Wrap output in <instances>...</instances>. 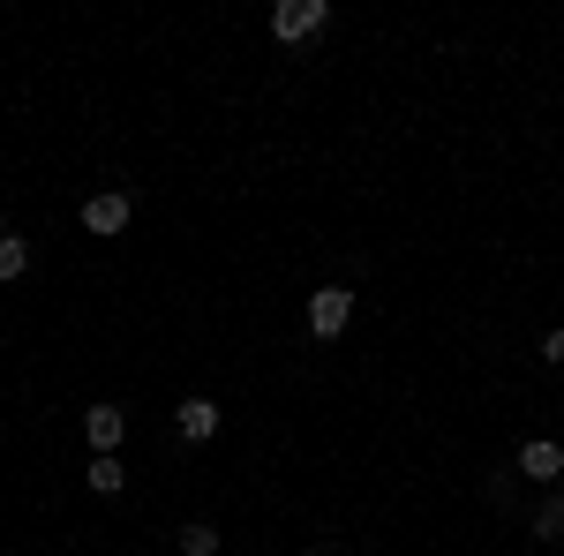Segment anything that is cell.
<instances>
[{
  "label": "cell",
  "mask_w": 564,
  "mask_h": 556,
  "mask_svg": "<svg viewBox=\"0 0 564 556\" xmlns=\"http://www.w3.org/2000/svg\"><path fill=\"white\" fill-rule=\"evenodd\" d=\"M324 23H332V0H279V8H271V39H308V31H324Z\"/></svg>",
  "instance_id": "cell-1"
},
{
  "label": "cell",
  "mask_w": 564,
  "mask_h": 556,
  "mask_svg": "<svg viewBox=\"0 0 564 556\" xmlns=\"http://www.w3.org/2000/svg\"><path fill=\"white\" fill-rule=\"evenodd\" d=\"M347 316H354L347 286H316V294H308V331H316V339H339V331H347Z\"/></svg>",
  "instance_id": "cell-2"
},
{
  "label": "cell",
  "mask_w": 564,
  "mask_h": 556,
  "mask_svg": "<svg viewBox=\"0 0 564 556\" xmlns=\"http://www.w3.org/2000/svg\"><path fill=\"white\" fill-rule=\"evenodd\" d=\"M121 226H129V196H121V188H98V196H84V233L113 241Z\"/></svg>",
  "instance_id": "cell-3"
},
{
  "label": "cell",
  "mask_w": 564,
  "mask_h": 556,
  "mask_svg": "<svg viewBox=\"0 0 564 556\" xmlns=\"http://www.w3.org/2000/svg\"><path fill=\"white\" fill-rule=\"evenodd\" d=\"M121 436H129V414H121V406H106V399H98V406H84V444L98 451V459H106Z\"/></svg>",
  "instance_id": "cell-4"
},
{
  "label": "cell",
  "mask_w": 564,
  "mask_h": 556,
  "mask_svg": "<svg viewBox=\"0 0 564 556\" xmlns=\"http://www.w3.org/2000/svg\"><path fill=\"white\" fill-rule=\"evenodd\" d=\"M174 436H181V444H212V436H218V406H212V399H181V406H174Z\"/></svg>",
  "instance_id": "cell-5"
},
{
  "label": "cell",
  "mask_w": 564,
  "mask_h": 556,
  "mask_svg": "<svg viewBox=\"0 0 564 556\" xmlns=\"http://www.w3.org/2000/svg\"><path fill=\"white\" fill-rule=\"evenodd\" d=\"M520 473H527V481H557V473H564V444H550V436L520 444Z\"/></svg>",
  "instance_id": "cell-6"
},
{
  "label": "cell",
  "mask_w": 564,
  "mask_h": 556,
  "mask_svg": "<svg viewBox=\"0 0 564 556\" xmlns=\"http://www.w3.org/2000/svg\"><path fill=\"white\" fill-rule=\"evenodd\" d=\"M84 481H90V497H121V489H129V473H121V459H113V451H106V459H90Z\"/></svg>",
  "instance_id": "cell-7"
},
{
  "label": "cell",
  "mask_w": 564,
  "mask_h": 556,
  "mask_svg": "<svg viewBox=\"0 0 564 556\" xmlns=\"http://www.w3.org/2000/svg\"><path fill=\"white\" fill-rule=\"evenodd\" d=\"M23 271H31V241H23V233H0V286L23 279Z\"/></svg>",
  "instance_id": "cell-8"
},
{
  "label": "cell",
  "mask_w": 564,
  "mask_h": 556,
  "mask_svg": "<svg viewBox=\"0 0 564 556\" xmlns=\"http://www.w3.org/2000/svg\"><path fill=\"white\" fill-rule=\"evenodd\" d=\"M226 549V542H218V526H204V519H196V526H181V556H218Z\"/></svg>",
  "instance_id": "cell-9"
},
{
  "label": "cell",
  "mask_w": 564,
  "mask_h": 556,
  "mask_svg": "<svg viewBox=\"0 0 564 556\" xmlns=\"http://www.w3.org/2000/svg\"><path fill=\"white\" fill-rule=\"evenodd\" d=\"M534 534H542V542H557V534H564V497H550V504L534 512Z\"/></svg>",
  "instance_id": "cell-10"
},
{
  "label": "cell",
  "mask_w": 564,
  "mask_h": 556,
  "mask_svg": "<svg viewBox=\"0 0 564 556\" xmlns=\"http://www.w3.org/2000/svg\"><path fill=\"white\" fill-rule=\"evenodd\" d=\"M542 361H557V369H564V324L550 331V339H542Z\"/></svg>",
  "instance_id": "cell-11"
},
{
  "label": "cell",
  "mask_w": 564,
  "mask_h": 556,
  "mask_svg": "<svg viewBox=\"0 0 564 556\" xmlns=\"http://www.w3.org/2000/svg\"><path fill=\"white\" fill-rule=\"evenodd\" d=\"M302 556H324V549H302Z\"/></svg>",
  "instance_id": "cell-12"
}]
</instances>
